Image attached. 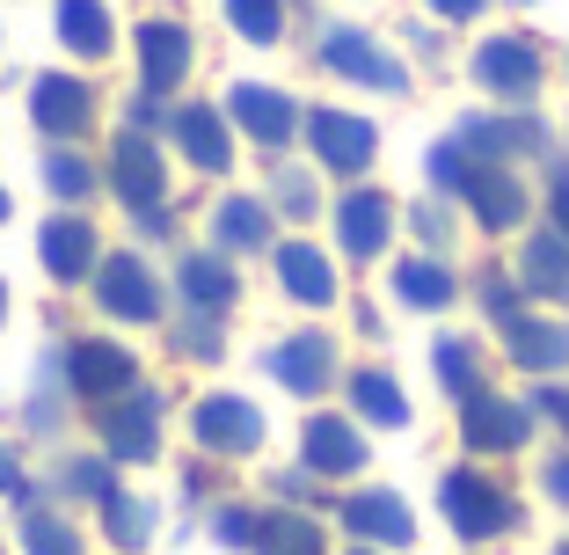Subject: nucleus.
Wrapping results in <instances>:
<instances>
[{
  "label": "nucleus",
  "mask_w": 569,
  "mask_h": 555,
  "mask_svg": "<svg viewBox=\"0 0 569 555\" xmlns=\"http://www.w3.org/2000/svg\"><path fill=\"white\" fill-rule=\"evenodd\" d=\"M438 512H446V526L460 541H497L519 526V497L503 483H489L482 468H452L446 483H438Z\"/></svg>",
  "instance_id": "obj_1"
},
{
  "label": "nucleus",
  "mask_w": 569,
  "mask_h": 555,
  "mask_svg": "<svg viewBox=\"0 0 569 555\" xmlns=\"http://www.w3.org/2000/svg\"><path fill=\"white\" fill-rule=\"evenodd\" d=\"M190 432H198L204 454H227V460H241V454H256V446H263V417H256V403H249V395H234V387L198 395Z\"/></svg>",
  "instance_id": "obj_2"
},
{
  "label": "nucleus",
  "mask_w": 569,
  "mask_h": 555,
  "mask_svg": "<svg viewBox=\"0 0 569 555\" xmlns=\"http://www.w3.org/2000/svg\"><path fill=\"white\" fill-rule=\"evenodd\" d=\"M132 380H139L132 351L110 344V337H81L67 351V387L81 395V403H118V395H132Z\"/></svg>",
  "instance_id": "obj_3"
},
{
  "label": "nucleus",
  "mask_w": 569,
  "mask_h": 555,
  "mask_svg": "<svg viewBox=\"0 0 569 555\" xmlns=\"http://www.w3.org/2000/svg\"><path fill=\"white\" fill-rule=\"evenodd\" d=\"M102 454L110 460H153L161 454V395L132 387L118 403H102Z\"/></svg>",
  "instance_id": "obj_4"
},
{
  "label": "nucleus",
  "mask_w": 569,
  "mask_h": 555,
  "mask_svg": "<svg viewBox=\"0 0 569 555\" xmlns=\"http://www.w3.org/2000/svg\"><path fill=\"white\" fill-rule=\"evenodd\" d=\"M343 534H358L366 548H409L417 541V512L402 489H351L343 497Z\"/></svg>",
  "instance_id": "obj_5"
},
{
  "label": "nucleus",
  "mask_w": 569,
  "mask_h": 555,
  "mask_svg": "<svg viewBox=\"0 0 569 555\" xmlns=\"http://www.w3.org/2000/svg\"><path fill=\"white\" fill-rule=\"evenodd\" d=\"M526 432H533L526 403H503V395H468L460 403V446L468 454H519Z\"/></svg>",
  "instance_id": "obj_6"
},
{
  "label": "nucleus",
  "mask_w": 569,
  "mask_h": 555,
  "mask_svg": "<svg viewBox=\"0 0 569 555\" xmlns=\"http://www.w3.org/2000/svg\"><path fill=\"white\" fill-rule=\"evenodd\" d=\"M110 190H118L139 219L168 205V169H161V153H153L147 132H124L118 147H110Z\"/></svg>",
  "instance_id": "obj_7"
},
{
  "label": "nucleus",
  "mask_w": 569,
  "mask_h": 555,
  "mask_svg": "<svg viewBox=\"0 0 569 555\" xmlns=\"http://www.w3.org/2000/svg\"><path fill=\"white\" fill-rule=\"evenodd\" d=\"M96 300L110 321H161V278L139 256H110L96 264Z\"/></svg>",
  "instance_id": "obj_8"
},
{
  "label": "nucleus",
  "mask_w": 569,
  "mask_h": 555,
  "mask_svg": "<svg viewBox=\"0 0 569 555\" xmlns=\"http://www.w3.org/2000/svg\"><path fill=\"white\" fill-rule=\"evenodd\" d=\"M219 110H227V125H241L256 147H284V139L300 132V102L278 96V88H263V81L227 88V102H219Z\"/></svg>",
  "instance_id": "obj_9"
},
{
  "label": "nucleus",
  "mask_w": 569,
  "mask_h": 555,
  "mask_svg": "<svg viewBox=\"0 0 569 555\" xmlns=\"http://www.w3.org/2000/svg\"><path fill=\"white\" fill-rule=\"evenodd\" d=\"M307 139H315L321 169H336V176H366L372 147H380V132H372L358 110H315V118H307Z\"/></svg>",
  "instance_id": "obj_10"
},
{
  "label": "nucleus",
  "mask_w": 569,
  "mask_h": 555,
  "mask_svg": "<svg viewBox=\"0 0 569 555\" xmlns=\"http://www.w3.org/2000/svg\"><path fill=\"white\" fill-rule=\"evenodd\" d=\"M321 67H329V73H343V81L387 88V96H402V88H409L402 59H387V51L372 44L366 30H329V37H321Z\"/></svg>",
  "instance_id": "obj_11"
},
{
  "label": "nucleus",
  "mask_w": 569,
  "mask_h": 555,
  "mask_svg": "<svg viewBox=\"0 0 569 555\" xmlns=\"http://www.w3.org/2000/svg\"><path fill=\"white\" fill-rule=\"evenodd\" d=\"M475 81L503 102H526L540 88V44L533 37H489V44L475 51Z\"/></svg>",
  "instance_id": "obj_12"
},
{
  "label": "nucleus",
  "mask_w": 569,
  "mask_h": 555,
  "mask_svg": "<svg viewBox=\"0 0 569 555\" xmlns=\"http://www.w3.org/2000/svg\"><path fill=\"white\" fill-rule=\"evenodd\" d=\"M168 132H176V147H183L190 169H212V176L234 169V132H227V110H212V102H183Z\"/></svg>",
  "instance_id": "obj_13"
},
{
  "label": "nucleus",
  "mask_w": 569,
  "mask_h": 555,
  "mask_svg": "<svg viewBox=\"0 0 569 555\" xmlns=\"http://www.w3.org/2000/svg\"><path fill=\"white\" fill-rule=\"evenodd\" d=\"M30 118L44 125L51 139H81L88 118H96V96H88L73 73H37L30 81Z\"/></svg>",
  "instance_id": "obj_14"
},
{
  "label": "nucleus",
  "mask_w": 569,
  "mask_h": 555,
  "mask_svg": "<svg viewBox=\"0 0 569 555\" xmlns=\"http://www.w3.org/2000/svg\"><path fill=\"white\" fill-rule=\"evenodd\" d=\"M270 373H278L300 403H315L321 387L336 380V344L321 337V329H300V337H284L278 351H270Z\"/></svg>",
  "instance_id": "obj_15"
},
{
  "label": "nucleus",
  "mask_w": 569,
  "mask_h": 555,
  "mask_svg": "<svg viewBox=\"0 0 569 555\" xmlns=\"http://www.w3.org/2000/svg\"><path fill=\"white\" fill-rule=\"evenodd\" d=\"M37 256H44V270L59 278V286H81L88 270L102 264V256H96V227H88L81 212L44 219V235H37Z\"/></svg>",
  "instance_id": "obj_16"
},
{
  "label": "nucleus",
  "mask_w": 569,
  "mask_h": 555,
  "mask_svg": "<svg viewBox=\"0 0 569 555\" xmlns=\"http://www.w3.org/2000/svg\"><path fill=\"white\" fill-rule=\"evenodd\" d=\"M387 235H395V198L387 190H351V198L336 205V241H343V256H380Z\"/></svg>",
  "instance_id": "obj_17"
},
{
  "label": "nucleus",
  "mask_w": 569,
  "mask_h": 555,
  "mask_svg": "<svg viewBox=\"0 0 569 555\" xmlns=\"http://www.w3.org/2000/svg\"><path fill=\"white\" fill-rule=\"evenodd\" d=\"M183 73H190V30L183 22H139V81H147V96L183 88Z\"/></svg>",
  "instance_id": "obj_18"
},
{
  "label": "nucleus",
  "mask_w": 569,
  "mask_h": 555,
  "mask_svg": "<svg viewBox=\"0 0 569 555\" xmlns=\"http://www.w3.org/2000/svg\"><path fill=\"white\" fill-rule=\"evenodd\" d=\"M300 454H307V475H358L366 468V432H358L351 417H315L300 438Z\"/></svg>",
  "instance_id": "obj_19"
},
{
  "label": "nucleus",
  "mask_w": 569,
  "mask_h": 555,
  "mask_svg": "<svg viewBox=\"0 0 569 555\" xmlns=\"http://www.w3.org/2000/svg\"><path fill=\"white\" fill-rule=\"evenodd\" d=\"M460 153H475V161H489V169H503V161H511V153H533L540 147V125L533 118H482V110H475V118H460Z\"/></svg>",
  "instance_id": "obj_20"
},
{
  "label": "nucleus",
  "mask_w": 569,
  "mask_h": 555,
  "mask_svg": "<svg viewBox=\"0 0 569 555\" xmlns=\"http://www.w3.org/2000/svg\"><path fill=\"white\" fill-rule=\"evenodd\" d=\"M468 198V212H475V227H489V235H511L526 219V184H519V169H475V184L460 190Z\"/></svg>",
  "instance_id": "obj_21"
},
{
  "label": "nucleus",
  "mask_w": 569,
  "mask_h": 555,
  "mask_svg": "<svg viewBox=\"0 0 569 555\" xmlns=\"http://www.w3.org/2000/svg\"><path fill=\"white\" fill-rule=\"evenodd\" d=\"M503 351L526 373H562L569 366V321H540V315H511L503 321Z\"/></svg>",
  "instance_id": "obj_22"
},
{
  "label": "nucleus",
  "mask_w": 569,
  "mask_h": 555,
  "mask_svg": "<svg viewBox=\"0 0 569 555\" xmlns=\"http://www.w3.org/2000/svg\"><path fill=\"white\" fill-rule=\"evenodd\" d=\"M176 286H183V300L198 307V315H227V307H234V293H241V278H234V264H227L219 249H204V256H183Z\"/></svg>",
  "instance_id": "obj_23"
},
{
  "label": "nucleus",
  "mask_w": 569,
  "mask_h": 555,
  "mask_svg": "<svg viewBox=\"0 0 569 555\" xmlns=\"http://www.w3.org/2000/svg\"><path fill=\"white\" fill-rule=\"evenodd\" d=\"M270 264H278V286L292 293L300 307H329V300H336V270H329V256H321V249H307V241H284Z\"/></svg>",
  "instance_id": "obj_24"
},
{
  "label": "nucleus",
  "mask_w": 569,
  "mask_h": 555,
  "mask_svg": "<svg viewBox=\"0 0 569 555\" xmlns=\"http://www.w3.org/2000/svg\"><path fill=\"white\" fill-rule=\"evenodd\" d=\"M519 293H548V300H569V241L555 227L526 235L519 249Z\"/></svg>",
  "instance_id": "obj_25"
},
{
  "label": "nucleus",
  "mask_w": 569,
  "mask_h": 555,
  "mask_svg": "<svg viewBox=\"0 0 569 555\" xmlns=\"http://www.w3.org/2000/svg\"><path fill=\"white\" fill-rule=\"evenodd\" d=\"M395 300L417 307V315H438V307L460 300V278H452L438 256H402V264H395Z\"/></svg>",
  "instance_id": "obj_26"
},
{
  "label": "nucleus",
  "mask_w": 569,
  "mask_h": 555,
  "mask_svg": "<svg viewBox=\"0 0 569 555\" xmlns=\"http://www.w3.org/2000/svg\"><path fill=\"white\" fill-rule=\"evenodd\" d=\"M351 403H358V417H366V424H387V432H402V424H409L402 380H395V373H380V366L351 373Z\"/></svg>",
  "instance_id": "obj_27"
},
{
  "label": "nucleus",
  "mask_w": 569,
  "mask_h": 555,
  "mask_svg": "<svg viewBox=\"0 0 569 555\" xmlns=\"http://www.w3.org/2000/svg\"><path fill=\"white\" fill-rule=\"evenodd\" d=\"M96 512H102V534H110V548H118V555H139L153 541V505H147V497H132V489H110Z\"/></svg>",
  "instance_id": "obj_28"
},
{
  "label": "nucleus",
  "mask_w": 569,
  "mask_h": 555,
  "mask_svg": "<svg viewBox=\"0 0 569 555\" xmlns=\"http://www.w3.org/2000/svg\"><path fill=\"white\" fill-rule=\"evenodd\" d=\"M212 241H219V256H227V249H263V241H270V205L263 198H227V205H219V212H212Z\"/></svg>",
  "instance_id": "obj_29"
},
{
  "label": "nucleus",
  "mask_w": 569,
  "mask_h": 555,
  "mask_svg": "<svg viewBox=\"0 0 569 555\" xmlns=\"http://www.w3.org/2000/svg\"><path fill=\"white\" fill-rule=\"evenodd\" d=\"M256 555H329V534H321V519H307V512H263Z\"/></svg>",
  "instance_id": "obj_30"
},
{
  "label": "nucleus",
  "mask_w": 569,
  "mask_h": 555,
  "mask_svg": "<svg viewBox=\"0 0 569 555\" xmlns=\"http://www.w3.org/2000/svg\"><path fill=\"white\" fill-rule=\"evenodd\" d=\"M59 37H67V51H81V59H102L110 51V8L102 0H59Z\"/></svg>",
  "instance_id": "obj_31"
},
{
  "label": "nucleus",
  "mask_w": 569,
  "mask_h": 555,
  "mask_svg": "<svg viewBox=\"0 0 569 555\" xmlns=\"http://www.w3.org/2000/svg\"><path fill=\"white\" fill-rule=\"evenodd\" d=\"M431 366H438V387H446V395H460V403L482 395V351H475L468 337H438L431 344Z\"/></svg>",
  "instance_id": "obj_32"
},
{
  "label": "nucleus",
  "mask_w": 569,
  "mask_h": 555,
  "mask_svg": "<svg viewBox=\"0 0 569 555\" xmlns=\"http://www.w3.org/2000/svg\"><path fill=\"white\" fill-rule=\"evenodd\" d=\"M22 548L30 555H81V534H73V519H59L51 505H37V497H22Z\"/></svg>",
  "instance_id": "obj_33"
},
{
  "label": "nucleus",
  "mask_w": 569,
  "mask_h": 555,
  "mask_svg": "<svg viewBox=\"0 0 569 555\" xmlns=\"http://www.w3.org/2000/svg\"><path fill=\"white\" fill-rule=\"evenodd\" d=\"M227 22H234L249 44H278L284 37V0H227Z\"/></svg>",
  "instance_id": "obj_34"
},
{
  "label": "nucleus",
  "mask_w": 569,
  "mask_h": 555,
  "mask_svg": "<svg viewBox=\"0 0 569 555\" xmlns=\"http://www.w3.org/2000/svg\"><path fill=\"white\" fill-rule=\"evenodd\" d=\"M44 184L59 190V198H73V205H81L88 190H96V161H81L73 147H51V153H44Z\"/></svg>",
  "instance_id": "obj_35"
},
{
  "label": "nucleus",
  "mask_w": 569,
  "mask_h": 555,
  "mask_svg": "<svg viewBox=\"0 0 569 555\" xmlns=\"http://www.w3.org/2000/svg\"><path fill=\"white\" fill-rule=\"evenodd\" d=\"M110 489H118V483H110V460H96V454H81V460L59 468V497H96V505H102Z\"/></svg>",
  "instance_id": "obj_36"
},
{
  "label": "nucleus",
  "mask_w": 569,
  "mask_h": 555,
  "mask_svg": "<svg viewBox=\"0 0 569 555\" xmlns=\"http://www.w3.org/2000/svg\"><path fill=\"white\" fill-rule=\"evenodd\" d=\"M475 169H489V161L460 153V139H438V147H431V184H438V190H468Z\"/></svg>",
  "instance_id": "obj_37"
},
{
  "label": "nucleus",
  "mask_w": 569,
  "mask_h": 555,
  "mask_svg": "<svg viewBox=\"0 0 569 555\" xmlns=\"http://www.w3.org/2000/svg\"><path fill=\"white\" fill-rule=\"evenodd\" d=\"M212 534H219V548H249V555H256L263 512H249V505H219V512H212Z\"/></svg>",
  "instance_id": "obj_38"
},
{
  "label": "nucleus",
  "mask_w": 569,
  "mask_h": 555,
  "mask_svg": "<svg viewBox=\"0 0 569 555\" xmlns=\"http://www.w3.org/2000/svg\"><path fill=\"white\" fill-rule=\"evenodd\" d=\"M270 190H278V205H284L292 219H307V212H315V184H307L300 169H278V184H270Z\"/></svg>",
  "instance_id": "obj_39"
},
{
  "label": "nucleus",
  "mask_w": 569,
  "mask_h": 555,
  "mask_svg": "<svg viewBox=\"0 0 569 555\" xmlns=\"http://www.w3.org/2000/svg\"><path fill=\"white\" fill-rule=\"evenodd\" d=\"M409 227H417V235L431 241V249H446V241H452V219H446V205H417V212H409Z\"/></svg>",
  "instance_id": "obj_40"
},
{
  "label": "nucleus",
  "mask_w": 569,
  "mask_h": 555,
  "mask_svg": "<svg viewBox=\"0 0 569 555\" xmlns=\"http://www.w3.org/2000/svg\"><path fill=\"white\" fill-rule=\"evenodd\" d=\"M482 300H489V315H497V321L526 315V300H519V293H511V278H482Z\"/></svg>",
  "instance_id": "obj_41"
},
{
  "label": "nucleus",
  "mask_w": 569,
  "mask_h": 555,
  "mask_svg": "<svg viewBox=\"0 0 569 555\" xmlns=\"http://www.w3.org/2000/svg\"><path fill=\"white\" fill-rule=\"evenodd\" d=\"M183 351H190V358H212V351H219V321H212V315L183 321Z\"/></svg>",
  "instance_id": "obj_42"
},
{
  "label": "nucleus",
  "mask_w": 569,
  "mask_h": 555,
  "mask_svg": "<svg viewBox=\"0 0 569 555\" xmlns=\"http://www.w3.org/2000/svg\"><path fill=\"white\" fill-rule=\"evenodd\" d=\"M0 497H30V475H22V460H16L8 438H0Z\"/></svg>",
  "instance_id": "obj_43"
},
{
  "label": "nucleus",
  "mask_w": 569,
  "mask_h": 555,
  "mask_svg": "<svg viewBox=\"0 0 569 555\" xmlns=\"http://www.w3.org/2000/svg\"><path fill=\"white\" fill-rule=\"evenodd\" d=\"M548 212H555V235L569 241V169L555 176V190H548Z\"/></svg>",
  "instance_id": "obj_44"
},
{
  "label": "nucleus",
  "mask_w": 569,
  "mask_h": 555,
  "mask_svg": "<svg viewBox=\"0 0 569 555\" xmlns=\"http://www.w3.org/2000/svg\"><path fill=\"white\" fill-rule=\"evenodd\" d=\"M533 403H540V417H555V424L569 432V387H540Z\"/></svg>",
  "instance_id": "obj_45"
},
{
  "label": "nucleus",
  "mask_w": 569,
  "mask_h": 555,
  "mask_svg": "<svg viewBox=\"0 0 569 555\" xmlns=\"http://www.w3.org/2000/svg\"><path fill=\"white\" fill-rule=\"evenodd\" d=\"M548 497L569 512V454H555V460H548Z\"/></svg>",
  "instance_id": "obj_46"
},
{
  "label": "nucleus",
  "mask_w": 569,
  "mask_h": 555,
  "mask_svg": "<svg viewBox=\"0 0 569 555\" xmlns=\"http://www.w3.org/2000/svg\"><path fill=\"white\" fill-rule=\"evenodd\" d=\"M153 125H161V96H139L132 102V132H153Z\"/></svg>",
  "instance_id": "obj_47"
},
{
  "label": "nucleus",
  "mask_w": 569,
  "mask_h": 555,
  "mask_svg": "<svg viewBox=\"0 0 569 555\" xmlns=\"http://www.w3.org/2000/svg\"><path fill=\"white\" fill-rule=\"evenodd\" d=\"M431 8H438V16H446V22H468V16H482L489 0H431Z\"/></svg>",
  "instance_id": "obj_48"
},
{
  "label": "nucleus",
  "mask_w": 569,
  "mask_h": 555,
  "mask_svg": "<svg viewBox=\"0 0 569 555\" xmlns=\"http://www.w3.org/2000/svg\"><path fill=\"white\" fill-rule=\"evenodd\" d=\"M270 489H278L284 505H300V497H307V475H278V483H270Z\"/></svg>",
  "instance_id": "obj_49"
},
{
  "label": "nucleus",
  "mask_w": 569,
  "mask_h": 555,
  "mask_svg": "<svg viewBox=\"0 0 569 555\" xmlns=\"http://www.w3.org/2000/svg\"><path fill=\"white\" fill-rule=\"evenodd\" d=\"M0 321H8V286H0Z\"/></svg>",
  "instance_id": "obj_50"
},
{
  "label": "nucleus",
  "mask_w": 569,
  "mask_h": 555,
  "mask_svg": "<svg viewBox=\"0 0 569 555\" xmlns=\"http://www.w3.org/2000/svg\"><path fill=\"white\" fill-rule=\"evenodd\" d=\"M351 555H387V548H351Z\"/></svg>",
  "instance_id": "obj_51"
},
{
  "label": "nucleus",
  "mask_w": 569,
  "mask_h": 555,
  "mask_svg": "<svg viewBox=\"0 0 569 555\" xmlns=\"http://www.w3.org/2000/svg\"><path fill=\"white\" fill-rule=\"evenodd\" d=\"M0 219H8V190H0Z\"/></svg>",
  "instance_id": "obj_52"
},
{
  "label": "nucleus",
  "mask_w": 569,
  "mask_h": 555,
  "mask_svg": "<svg viewBox=\"0 0 569 555\" xmlns=\"http://www.w3.org/2000/svg\"><path fill=\"white\" fill-rule=\"evenodd\" d=\"M555 555H569V541H562V548H555Z\"/></svg>",
  "instance_id": "obj_53"
}]
</instances>
